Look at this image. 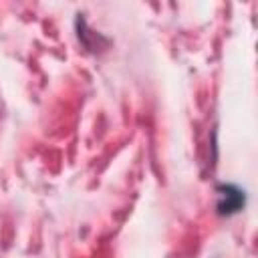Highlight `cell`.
<instances>
[{
	"label": "cell",
	"mask_w": 258,
	"mask_h": 258,
	"mask_svg": "<svg viewBox=\"0 0 258 258\" xmlns=\"http://www.w3.org/2000/svg\"><path fill=\"white\" fill-rule=\"evenodd\" d=\"M242 204H244V196H242L240 189H236L232 185H226V187L220 189L218 208H220L222 214H234V212H238L242 208Z\"/></svg>",
	"instance_id": "cell-1"
}]
</instances>
